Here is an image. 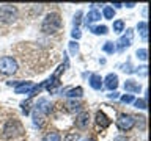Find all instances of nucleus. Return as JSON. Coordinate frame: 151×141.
<instances>
[{
  "label": "nucleus",
  "mask_w": 151,
  "mask_h": 141,
  "mask_svg": "<svg viewBox=\"0 0 151 141\" xmlns=\"http://www.w3.org/2000/svg\"><path fill=\"white\" fill-rule=\"evenodd\" d=\"M135 107L140 108V110H145V108H146V100H145V99H139V100H135Z\"/></svg>",
  "instance_id": "393cba45"
},
{
  "label": "nucleus",
  "mask_w": 151,
  "mask_h": 141,
  "mask_svg": "<svg viewBox=\"0 0 151 141\" xmlns=\"http://www.w3.org/2000/svg\"><path fill=\"white\" fill-rule=\"evenodd\" d=\"M82 94H83V89L80 88V86H77V88H74V89H69L66 96H68V97H80Z\"/></svg>",
  "instance_id": "2eb2a0df"
},
{
  "label": "nucleus",
  "mask_w": 151,
  "mask_h": 141,
  "mask_svg": "<svg viewBox=\"0 0 151 141\" xmlns=\"http://www.w3.org/2000/svg\"><path fill=\"white\" fill-rule=\"evenodd\" d=\"M109 97H110V99H118V93L116 91H112L110 94H109Z\"/></svg>",
  "instance_id": "c756f323"
},
{
  "label": "nucleus",
  "mask_w": 151,
  "mask_h": 141,
  "mask_svg": "<svg viewBox=\"0 0 151 141\" xmlns=\"http://www.w3.org/2000/svg\"><path fill=\"white\" fill-rule=\"evenodd\" d=\"M102 13H104V17L106 19H113V14H115V11H113L112 6H106Z\"/></svg>",
  "instance_id": "6ab92c4d"
},
{
  "label": "nucleus",
  "mask_w": 151,
  "mask_h": 141,
  "mask_svg": "<svg viewBox=\"0 0 151 141\" xmlns=\"http://www.w3.org/2000/svg\"><path fill=\"white\" fill-rule=\"evenodd\" d=\"M80 17H82V13H77V16H76L74 17V25H79V24H80Z\"/></svg>",
  "instance_id": "c85d7f7f"
},
{
  "label": "nucleus",
  "mask_w": 151,
  "mask_h": 141,
  "mask_svg": "<svg viewBox=\"0 0 151 141\" xmlns=\"http://www.w3.org/2000/svg\"><path fill=\"white\" fill-rule=\"evenodd\" d=\"M90 86H91L93 89H101L102 88V78H101V75L93 74L91 77H90Z\"/></svg>",
  "instance_id": "9d476101"
},
{
  "label": "nucleus",
  "mask_w": 151,
  "mask_h": 141,
  "mask_svg": "<svg viewBox=\"0 0 151 141\" xmlns=\"http://www.w3.org/2000/svg\"><path fill=\"white\" fill-rule=\"evenodd\" d=\"M66 107H68V110H69V111H76V110H80V107H82V105H80L79 102L71 100V102H68V105H66Z\"/></svg>",
  "instance_id": "412c9836"
},
{
  "label": "nucleus",
  "mask_w": 151,
  "mask_h": 141,
  "mask_svg": "<svg viewBox=\"0 0 151 141\" xmlns=\"http://www.w3.org/2000/svg\"><path fill=\"white\" fill-rule=\"evenodd\" d=\"M137 56H139V58L140 60H146V58H148V52H146V49H139V50H137Z\"/></svg>",
  "instance_id": "5701e85b"
},
{
  "label": "nucleus",
  "mask_w": 151,
  "mask_h": 141,
  "mask_svg": "<svg viewBox=\"0 0 151 141\" xmlns=\"http://www.w3.org/2000/svg\"><path fill=\"white\" fill-rule=\"evenodd\" d=\"M118 86V77L115 74H109L106 77V88H109L110 91H115Z\"/></svg>",
  "instance_id": "1a4fd4ad"
},
{
  "label": "nucleus",
  "mask_w": 151,
  "mask_h": 141,
  "mask_svg": "<svg viewBox=\"0 0 151 141\" xmlns=\"http://www.w3.org/2000/svg\"><path fill=\"white\" fill-rule=\"evenodd\" d=\"M121 102H124V103L134 102V96H132V94H124V96L121 97Z\"/></svg>",
  "instance_id": "bb28decb"
},
{
  "label": "nucleus",
  "mask_w": 151,
  "mask_h": 141,
  "mask_svg": "<svg viewBox=\"0 0 151 141\" xmlns=\"http://www.w3.org/2000/svg\"><path fill=\"white\" fill-rule=\"evenodd\" d=\"M135 124V118L131 115H120V118L116 119V125L121 130H131Z\"/></svg>",
  "instance_id": "39448f33"
},
{
  "label": "nucleus",
  "mask_w": 151,
  "mask_h": 141,
  "mask_svg": "<svg viewBox=\"0 0 151 141\" xmlns=\"http://www.w3.org/2000/svg\"><path fill=\"white\" fill-rule=\"evenodd\" d=\"M61 27V19H60V14L57 13H49L46 16V19L42 21V25H41V30L47 33V35H54L60 30Z\"/></svg>",
  "instance_id": "f257e3e1"
},
{
  "label": "nucleus",
  "mask_w": 151,
  "mask_h": 141,
  "mask_svg": "<svg viewBox=\"0 0 151 141\" xmlns=\"http://www.w3.org/2000/svg\"><path fill=\"white\" fill-rule=\"evenodd\" d=\"M30 89H32V83L30 82H21L16 86L14 91H16V94H22V93H28Z\"/></svg>",
  "instance_id": "ddd939ff"
},
{
  "label": "nucleus",
  "mask_w": 151,
  "mask_h": 141,
  "mask_svg": "<svg viewBox=\"0 0 151 141\" xmlns=\"http://www.w3.org/2000/svg\"><path fill=\"white\" fill-rule=\"evenodd\" d=\"M17 70V61L11 56H3L0 60V72L5 75H13Z\"/></svg>",
  "instance_id": "7ed1b4c3"
},
{
  "label": "nucleus",
  "mask_w": 151,
  "mask_h": 141,
  "mask_svg": "<svg viewBox=\"0 0 151 141\" xmlns=\"http://www.w3.org/2000/svg\"><path fill=\"white\" fill-rule=\"evenodd\" d=\"M132 38H134V31H132L131 28H127L124 35H123L120 39H118V42H116V44H118L116 49H118V50H124L126 47H129L131 42H132Z\"/></svg>",
  "instance_id": "423d86ee"
},
{
  "label": "nucleus",
  "mask_w": 151,
  "mask_h": 141,
  "mask_svg": "<svg viewBox=\"0 0 151 141\" xmlns=\"http://www.w3.org/2000/svg\"><path fill=\"white\" fill-rule=\"evenodd\" d=\"M71 35H73V38H74V39H79V38L82 36V33H80V31L77 30V28H74V30H73V33H71Z\"/></svg>",
  "instance_id": "cd10ccee"
},
{
  "label": "nucleus",
  "mask_w": 151,
  "mask_h": 141,
  "mask_svg": "<svg viewBox=\"0 0 151 141\" xmlns=\"http://www.w3.org/2000/svg\"><path fill=\"white\" fill-rule=\"evenodd\" d=\"M113 141H127V138H126V136H116Z\"/></svg>",
  "instance_id": "7c9ffc66"
},
{
  "label": "nucleus",
  "mask_w": 151,
  "mask_h": 141,
  "mask_svg": "<svg viewBox=\"0 0 151 141\" xmlns=\"http://www.w3.org/2000/svg\"><path fill=\"white\" fill-rule=\"evenodd\" d=\"M22 125L19 124V122L16 119H13V121H8L6 124H5L3 127V135H5V138H16V136L19 135H22Z\"/></svg>",
  "instance_id": "f03ea898"
},
{
  "label": "nucleus",
  "mask_w": 151,
  "mask_h": 141,
  "mask_svg": "<svg viewBox=\"0 0 151 141\" xmlns=\"http://www.w3.org/2000/svg\"><path fill=\"white\" fill-rule=\"evenodd\" d=\"M77 140H79V136L76 133H73V132L66 133V136H65V141H77Z\"/></svg>",
  "instance_id": "a878e982"
},
{
  "label": "nucleus",
  "mask_w": 151,
  "mask_h": 141,
  "mask_svg": "<svg viewBox=\"0 0 151 141\" xmlns=\"http://www.w3.org/2000/svg\"><path fill=\"white\" fill-rule=\"evenodd\" d=\"M123 28H124V22L123 21H115L113 22V31L120 33V31H123Z\"/></svg>",
  "instance_id": "aec40b11"
},
{
  "label": "nucleus",
  "mask_w": 151,
  "mask_h": 141,
  "mask_svg": "<svg viewBox=\"0 0 151 141\" xmlns=\"http://www.w3.org/2000/svg\"><path fill=\"white\" fill-rule=\"evenodd\" d=\"M137 28H139V31H140V36L143 38V39H146V38H148V24L145 21H142V22L137 24Z\"/></svg>",
  "instance_id": "4468645a"
},
{
  "label": "nucleus",
  "mask_w": 151,
  "mask_h": 141,
  "mask_svg": "<svg viewBox=\"0 0 151 141\" xmlns=\"http://www.w3.org/2000/svg\"><path fill=\"white\" fill-rule=\"evenodd\" d=\"M16 17H17L16 6H13V5H3V6H0V21L2 22H5V24L13 22Z\"/></svg>",
  "instance_id": "20e7f679"
},
{
  "label": "nucleus",
  "mask_w": 151,
  "mask_h": 141,
  "mask_svg": "<svg viewBox=\"0 0 151 141\" xmlns=\"http://www.w3.org/2000/svg\"><path fill=\"white\" fill-rule=\"evenodd\" d=\"M46 86V82H42L41 85H38V86H35V88H32L30 91H28V96L30 97H33V96H36V94H40L41 93V89Z\"/></svg>",
  "instance_id": "a211bd4d"
},
{
  "label": "nucleus",
  "mask_w": 151,
  "mask_h": 141,
  "mask_svg": "<svg viewBox=\"0 0 151 141\" xmlns=\"http://www.w3.org/2000/svg\"><path fill=\"white\" fill-rule=\"evenodd\" d=\"M123 6H127V8H132V6H135V3H126V5H123Z\"/></svg>",
  "instance_id": "2f4dec72"
},
{
  "label": "nucleus",
  "mask_w": 151,
  "mask_h": 141,
  "mask_svg": "<svg viewBox=\"0 0 151 141\" xmlns=\"http://www.w3.org/2000/svg\"><path fill=\"white\" fill-rule=\"evenodd\" d=\"M124 89L129 93H139L140 91V85L134 82V80H126L124 82Z\"/></svg>",
  "instance_id": "9b49d317"
},
{
  "label": "nucleus",
  "mask_w": 151,
  "mask_h": 141,
  "mask_svg": "<svg viewBox=\"0 0 151 141\" xmlns=\"http://www.w3.org/2000/svg\"><path fill=\"white\" fill-rule=\"evenodd\" d=\"M83 141H94V140H83Z\"/></svg>",
  "instance_id": "473e14b6"
},
{
  "label": "nucleus",
  "mask_w": 151,
  "mask_h": 141,
  "mask_svg": "<svg viewBox=\"0 0 151 141\" xmlns=\"http://www.w3.org/2000/svg\"><path fill=\"white\" fill-rule=\"evenodd\" d=\"M101 19V13L96 11V9H91L88 14H87V19H85V22H87V25H90L91 22H96Z\"/></svg>",
  "instance_id": "f8f14e48"
},
{
  "label": "nucleus",
  "mask_w": 151,
  "mask_h": 141,
  "mask_svg": "<svg viewBox=\"0 0 151 141\" xmlns=\"http://www.w3.org/2000/svg\"><path fill=\"white\" fill-rule=\"evenodd\" d=\"M69 50H71V53H73V55H76V53H77V52H79V44H77V42H69Z\"/></svg>",
  "instance_id": "b1692460"
},
{
  "label": "nucleus",
  "mask_w": 151,
  "mask_h": 141,
  "mask_svg": "<svg viewBox=\"0 0 151 141\" xmlns=\"http://www.w3.org/2000/svg\"><path fill=\"white\" fill-rule=\"evenodd\" d=\"M42 141H61L60 138V133H57V132H50V133H47L44 136V140Z\"/></svg>",
  "instance_id": "dca6fc26"
},
{
  "label": "nucleus",
  "mask_w": 151,
  "mask_h": 141,
  "mask_svg": "<svg viewBox=\"0 0 151 141\" xmlns=\"http://www.w3.org/2000/svg\"><path fill=\"white\" fill-rule=\"evenodd\" d=\"M76 124H77L79 129H87L88 124H90V115L87 111H82L77 116V119H76Z\"/></svg>",
  "instance_id": "0eeeda50"
},
{
  "label": "nucleus",
  "mask_w": 151,
  "mask_h": 141,
  "mask_svg": "<svg viewBox=\"0 0 151 141\" xmlns=\"http://www.w3.org/2000/svg\"><path fill=\"white\" fill-rule=\"evenodd\" d=\"M96 124H98V127H101V129H106V127L110 125V119H109L102 111H98L96 113Z\"/></svg>",
  "instance_id": "6e6552de"
},
{
  "label": "nucleus",
  "mask_w": 151,
  "mask_h": 141,
  "mask_svg": "<svg viewBox=\"0 0 151 141\" xmlns=\"http://www.w3.org/2000/svg\"><path fill=\"white\" fill-rule=\"evenodd\" d=\"M102 50L106 52V53H113V52H115V46H113V42H106L102 47Z\"/></svg>",
  "instance_id": "4be33fe9"
},
{
  "label": "nucleus",
  "mask_w": 151,
  "mask_h": 141,
  "mask_svg": "<svg viewBox=\"0 0 151 141\" xmlns=\"http://www.w3.org/2000/svg\"><path fill=\"white\" fill-rule=\"evenodd\" d=\"M91 28V31L94 33V35H106L109 28L106 25H99V27H90Z\"/></svg>",
  "instance_id": "f3484780"
}]
</instances>
